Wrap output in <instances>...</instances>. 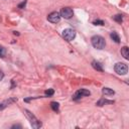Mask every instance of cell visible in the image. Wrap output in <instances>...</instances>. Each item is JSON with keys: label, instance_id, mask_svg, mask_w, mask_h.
Segmentation results:
<instances>
[{"label": "cell", "instance_id": "cell-8", "mask_svg": "<svg viewBox=\"0 0 129 129\" xmlns=\"http://www.w3.org/2000/svg\"><path fill=\"white\" fill-rule=\"evenodd\" d=\"M16 101H17V98H9V99H7V100H4L3 102L0 103V111L3 110V109H5V108L8 107L10 104H12V103H14V102H16Z\"/></svg>", "mask_w": 129, "mask_h": 129}, {"label": "cell", "instance_id": "cell-21", "mask_svg": "<svg viewBox=\"0 0 129 129\" xmlns=\"http://www.w3.org/2000/svg\"><path fill=\"white\" fill-rule=\"evenodd\" d=\"M11 128H21V125H19V124H17V125H13Z\"/></svg>", "mask_w": 129, "mask_h": 129}, {"label": "cell", "instance_id": "cell-13", "mask_svg": "<svg viewBox=\"0 0 129 129\" xmlns=\"http://www.w3.org/2000/svg\"><path fill=\"white\" fill-rule=\"evenodd\" d=\"M110 36H111V38H112L116 43H119V42H120V37H119V35H118V33H117V32L112 31V32H111V34H110Z\"/></svg>", "mask_w": 129, "mask_h": 129}, {"label": "cell", "instance_id": "cell-6", "mask_svg": "<svg viewBox=\"0 0 129 129\" xmlns=\"http://www.w3.org/2000/svg\"><path fill=\"white\" fill-rule=\"evenodd\" d=\"M47 20L51 23H57L60 20V14L57 11H53L47 15Z\"/></svg>", "mask_w": 129, "mask_h": 129}, {"label": "cell", "instance_id": "cell-4", "mask_svg": "<svg viewBox=\"0 0 129 129\" xmlns=\"http://www.w3.org/2000/svg\"><path fill=\"white\" fill-rule=\"evenodd\" d=\"M62 37L68 40V41H72L75 37H76V31L72 28H67L62 31Z\"/></svg>", "mask_w": 129, "mask_h": 129}, {"label": "cell", "instance_id": "cell-22", "mask_svg": "<svg viewBox=\"0 0 129 129\" xmlns=\"http://www.w3.org/2000/svg\"><path fill=\"white\" fill-rule=\"evenodd\" d=\"M13 33H14V34H15V35H19V33H18V32H17V31H14V32H13Z\"/></svg>", "mask_w": 129, "mask_h": 129}, {"label": "cell", "instance_id": "cell-15", "mask_svg": "<svg viewBox=\"0 0 129 129\" xmlns=\"http://www.w3.org/2000/svg\"><path fill=\"white\" fill-rule=\"evenodd\" d=\"M113 19H114L116 22H118V23H121V22L123 21V18H122V15H121V14H117V15H115V16L113 17Z\"/></svg>", "mask_w": 129, "mask_h": 129}, {"label": "cell", "instance_id": "cell-20", "mask_svg": "<svg viewBox=\"0 0 129 129\" xmlns=\"http://www.w3.org/2000/svg\"><path fill=\"white\" fill-rule=\"evenodd\" d=\"M3 78H4V74L2 72H0V81H1Z\"/></svg>", "mask_w": 129, "mask_h": 129}, {"label": "cell", "instance_id": "cell-7", "mask_svg": "<svg viewBox=\"0 0 129 129\" xmlns=\"http://www.w3.org/2000/svg\"><path fill=\"white\" fill-rule=\"evenodd\" d=\"M91 95V93H90V91H88V90H86V89H80V90H78L76 93H75V95H74V99L75 100H78V99H80V98H82V97H85V96H90Z\"/></svg>", "mask_w": 129, "mask_h": 129}, {"label": "cell", "instance_id": "cell-11", "mask_svg": "<svg viewBox=\"0 0 129 129\" xmlns=\"http://www.w3.org/2000/svg\"><path fill=\"white\" fill-rule=\"evenodd\" d=\"M92 67L95 69V70H97V71H99V72H103V68H102V64L99 62V61H96V60H93L92 61Z\"/></svg>", "mask_w": 129, "mask_h": 129}, {"label": "cell", "instance_id": "cell-12", "mask_svg": "<svg viewBox=\"0 0 129 129\" xmlns=\"http://www.w3.org/2000/svg\"><path fill=\"white\" fill-rule=\"evenodd\" d=\"M102 93H103L105 96H112V95L115 94V92H114L112 89H110V88H103Z\"/></svg>", "mask_w": 129, "mask_h": 129}, {"label": "cell", "instance_id": "cell-1", "mask_svg": "<svg viewBox=\"0 0 129 129\" xmlns=\"http://www.w3.org/2000/svg\"><path fill=\"white\" fill-rule=\"evenodd\" d=\"M91 41H92V45L97 49H103L106 45L105 39L101 35H94L91 38Z\"/></svg>", "mask_w": 129, "mask_h": 129}, {"label": "cell", "instance_id": "cell-17", "mask_svg": "<svg viewBox=\"0 0 129 129\" xmlns=\"http://www.w3.org/2000/svg\"><path fill=\"white\" fill-rule=\"evenodd\" d=\"M5 53H6V49H5L3 46L0 45V56H1V57H4Z\"/></svg>", "mask_w": 129, "mask_h": 129}, {"label": "cell", "instance_id": "cell-10", "mask_svg": "<svg viewBox=\"0 0 129 129\" xmlns=\"http://www.w3.org/2000/svg\"><path fill=\"white\" fill-rule=\"evenodd\" d=\"M121 54L125 59H129V48L127 46H123L121 48Z\"/></svg>", "mask_w": 129, "mask_h": 129}, {"label": "cell", "instance_id": "cell-2", "mask_svg": "<svg viewBox=\"0 0 129 129\" xmlns=\"http://www.w3.org/2000/svg\"><path fill=\"white\" fill-rule=\"evenodd\" d=\"M24 113H25V115H26V117H27V119L29 120V122H30V124H31V126L33 127V128H35V129H37V128H39V127H41V122L30 112V111H28L27 109H25L24 110Z\"/></svg>", "mask_w": 129, "mask_h": 129}, {"label": "cell", "instance_id": "cell-14", "mask_svg": "<svg viewBox=\"0 0 129 129\" xmlns=\"http://www.w3.org/2000/svg\"><path fill=\"white\" fill-rule=\"evenodd\" d=\"M50 107L54 112H58V110H59V104L57 102H51L50 103Z\"/></svg>", "mask_w": 129, "mask_h": 129}, {"label": "cell", "instance_id": "cell-3", "mask_svg": "<svg viewBox=\"0 0 129 129\" xmlns=\"http://www.w3.org/2000/svg\"><path fill=\"white\" fill-rule=\"evenodd\" d=\"M114 70L118 75H126L128 72L127 64H125L123 62H117L114 67Z\"/></svg>", "mask_w": 129, "mask_h": 129}, {"label": "cell", "instance_id": "cell-16", "mask_svg": "<svg viewBox=\"0 0 129 129\" xmlns=\"http://www.w3.org/2000/svg\"><path fill=\"white\" fill-rule=\"evenodd\" d=\"M44 94H45V97H50V96H52L54 94V91L52 89H48V90H46L44 92Z\"/></svg>", "mask_w": 129, "mask_h": 129}, {"label": "cell", "instance_id": "cell-5", "mask_svg": "<svg viewBox=\"0 0 129 129\" xmlns=\"http://www.w3.org/2000/svg\"><path fill=\"white\" fill-rule=\"evenodd\" d=\"M59 14H60V17H63L64 19H70V18L73 17L74 12H73V10H72L71 8L64 7V8H61Z\"/></svg>", "mask_w": 129, "mask_h": 129}, {"label": "cell", "instance_id": "cell-19", "mask_svg": "<svg viewBox=\"0 0 129 129\" xmlns=\"http://www.w3.org/2000/svg\"><path fill=\"white\" fill-rule=\"evenodd\" d=\"M25 4H26V0H24L22 3H20V4L18 5V8H23V7L25 6Z\"/></svg>", "mask_w": 129, "mask_h": 129}, {"label": "cell", "instance_id": "cell-18", "mask_svg": "<svg viewBox=\"0 0 129 129\" xmlns=\"http://www.w3.org/2000/svg\"><path fill=\"white\" fill-rule=\"evenodd\" d=\"M93 23H94L95 25H104V24H105V22H104L103 20H99V19L96 20V21H94Z\"/></svg>", "mask_w": 129, "mask_h": 129}, {"label": "cell", "instance_id": "cell-9", "mask_svg": "<svg viewBox=\"0 0 129 129\" xmlns=\"http://www.w3.org/2000/svg\"><path fill=\"white\" fill-rule=\"evenodd\" d=\"M113 103H114V101H112V100L100 99V100L96 103V105H97V106H104V105H106V104H113Z\"/></svg>", "mask_w": 129, "mask_h": 129}]
</instances>
